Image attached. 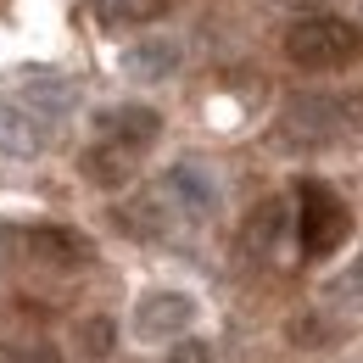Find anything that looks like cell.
Here are the masks:
<instances>
[{
  "mask_svg": "<svg viewBox=\"0 0 363 363\" xmlns=\"http://www.w3.org/2000/svg\"><path fill=\"white\" fill-rule=\"evenodd\" d=\"M23 252L40 257V263H50V269H84V263H90V240H84L79 229H56V224L28 229V235H23Z\"/></svg>",
  "mask_w": 363,
  "mask_h": 363,
  "instance_id": "cell-7",
  "label": "cell"
},
{
  "mask_svg": "<svg viewBox=\"0 0 363 363\" xmlns=\"http://www.w3.org/2000/svg\"><path fill=\"white\" fill-rule=\"evenodd\" d=\"M17 252H23V235H17V229H0V269H6Z\"/></svg>",
  "mask_w": 363,
  "mask_h": 363,
  "instance_id": "cell-19",
  "label": "cell"
},
{
  "mask_svg": "<svg viewBox=\"0 0 363 363\" xmlns=\"http://www.w3.org/2000/svg\"><path fill=\"white\" fill-rule=\"evenodd\" d=\"M363 50V34L347 23V17H296L285 28V56L308 73H324V67H347Z\"/></svg>",
  "mask_w": 363,
  "mask_h": 363,
  "instance_id": "cell-1",
  "label": "cell"
},
{
  "mask_svg": "<svg viewBox=\"0 0 363 363\" xmlns=\"http://www.w3.org/2000/svg\"><path fill=\"white\" fill-rule=\"evenodd\" d=\"M324 302L341 308V313H363V257H352L347 269L324 285Z\"/></svg>",
  "mask_w": 363,
  "mask_h": 363,
  "instance_id": "cell-14",
  "label": "cell"
},
{
  "mask_svg": "<svg viewBox=\"0 0 363 363\" xmlns=\"http://www.w3.org/2000/svg\"><path fill=\"white\" fill-rule=\"evenodd\" d=\"M174 0H95V11H101V23H151V17H162Z\"/></svg>",
  "mask_w": 363,
  "mask_h": 363,
  "instance_id": "cell-15",
  "label": "cell"
},
{
  "mask_svg": "<svg viewBox=\"0 0 363 363\" xmlns=\"http://www.w3.org/2000/svg\"><path fill=\"white\" fill-rule=\"evenodd\" d=\"M190 318H196V302L184 291H151V296H140V308H135V330L145 341H174V335L190 330Z\"/></svg>",
  "mask_w": 363,
  "mask_h": 363,
  "instance_id": "cell-5",
  "label": "cell"
},
{
  "mask_svg": "<svg viewBox=\"0 0 363 363\" xmlns=\"http://www.w3.org/2000/svg\"><path fill=\"white\" fill-rule=\"evenodd\" d=\"M279 235H285V201L269 196V201H257V207H252V218H246V229H240V246L263 257V252H274V240H279Z\"/></svg>",
  "mask_w": 363,
  "mask_h": 363,
  "instance_id": "cell-12",
  "label": "cell"
},
{
  "mask_svg": "<svg viewBox=\"0 0 363 363\" xmlns=\"http://www.w3.org/2000/svg\"><path fill=\"white\" fill-rule=\"evenodd\" d=\"M341 106H347V123H358V129H363V90L352 95V101H341Z\"/></svg>",
  "mask_w": 363,
  "mask_h": 363,
  "instance_id": "cell-20",
  "label": "cell"
},
{
  "mask_svg": "<svg viewBox=\"0 0 363 363\" xmlns=\"http://www.w3.org/2000/svg\"><path fill=\"white\" fill-rule=\"evenodd\" d=\"M157 135H162V118L151 106H106L101 112V140H118L129 151H145Z\"/></svg>",
  "mask_w": 363,
  "mask_h": 363,
  "instance_id": "cell-8",
  "label": "cell"
},
{
  "mask_svg": "<svg viewBox=\"0 0 363 363\" xmlns=\"http://www.w3.org/2000/svg\"><path fill=\"white\" fill-rule=\"evenodd\" d=\"M168 363H213V347H207V341H179V347L168 352Z\"/></svg>",
  "mask_w": 363,
  "mask_h": 363,
  "instance_id": "cell-18",
  "label": "cell"
},
{
  "mask_svg": "<svg viewBox=\"0 0 363 363\" xmlns=\"http://www.w3.org/2000/svg\"><path fill=\"white\" fill-rule=\"evenodd\" d=\"M174 67H179L174 40H140V45L123 50V73L140 79V84H162V79H174Z\"/></svg>",
  "mask_w": 363,
  "mask_h": 363,
  "instance_id": "cell-10",
  "label": "cell"
},
{
  "mask_svg": "<svg viewBox=\"0 0 363 363\" xmlns=\"http://www.w3.org/2000/svg\"><path fill=\"white\" fill-rule=\"evenodd\" d=\"M118 224L129 229V235L157 240V235H168V224H174V201H168V196H162V184H157V190L135 196L129 207H118Z\"/></svg>",
  "mask_w": 363,
  "mask_h": 363,
  "instance_id": "cell-11",
  "label": "cell"
},
{
  "mask_svg": "<svg viewBox=\"0 0 363 363\" xmlns=\"http://www.w3.org/2000/svg\"><path fill=\"white\" fill-rule=\"evenodd\" d=\"M6 363H62V347H50V341H11Z\"/></svg>",
  "mask_w": 363,
  "mask_h": 363,
  "instance_id": "cell-17",
  "label": "cell"
},
{
  "mask_svg": "<svg viewBox=\"0 0 363 363\" xmlns=\"http://www.w3.org/2000/svg\"><path fill=\"white\" fill-rule=\"evenodd\" d=\"M279 145L291 151H318V145H335L347 135V106L330 101V95H291L285 112H279Z\"/></svg>",
  "mask_w": 363,
  "mask_h": 363,
  "instance_id": "cell-2",
  "label": "cell"
},
{
  "mask_svg": "<svg viewBox=\"0 0 363 363\" xmlns=\"http://www.w3.org/2000/svg\"><path fill=\"white\" fill-rule=\"evenodd\" d=\"M112 347H118V324L112 318H84L79 324V352L84 358H106Z\"/></svg>",
  "mask_w": 363,
  "mask_h": 363,
  "instance_id": "cell-16",
  "label": "cell"
},
{
  "mask_svg": "<svg viewBox=\"0 0 363 363\" xmlns=\"http://www.w3.org/2000/svg\"><path fill=\"white\" fill-rule=\"evenodd\" d=\"M135 157H140V151H129V145L101 140V145L84 151V179L101 184V190H123V184L135 179Z\"/></svg>",
  "mask_w": 363,
  "mask_h": 363,
  "instance_id": "cell-9",
  "label": "cell"
},
{
  "mask_svg": "<svg viewBox=\"0 0 363 363\" xmlns=\"http://www.w3.org/2000/svg\"><path fill=\"white\" fill-rule=\"evenodd\" d=\"M23 101H28V106H34L40 118H50V123H56V118H67V112H73V101H79V90H73L67 79H28V90H23Z\"/></svg>",
  "mask_w": 363,
  "mask_h": 363,
  "instance_id": "cell-13",
  "label": "cell"
},
{
  "mask_svg": "<svg viewBox=\"0 0 363 363\" xmlns=\"http://www.w3.org/2000/svg\"><path fill=\"white\" fill-rule=\"evenodd\" d=\"M347 229H352L347 207H341V201H335L318 179H308L302 190H296V240H302V252H308V257L335 252V246L347 240Z\"/></svg>",
  "mask_w": 363,
  "mask_h": 363,
  "instance_id": "cell-3",
  "label": "cell"
},
{
  "mask_svg": "<svg viewBox=\"0 0 363 363\" xmlns=\"http://www.w3.org/2000/svg\"><path fill=\"white\" fill-rule=\"evenodd\" d=\"M162 196L174 201V213H179V218H196V224L218 213V184L207 179L196 162H174V168L162 174Z\"/></svg>",
  "mask_w": 363,
  "mask_h": 363,
  "instance_id": "cell-6",
  "label": "cell"
},
{
  "mask_svg": "<svg viewBox=\"0 0 363 363\" xmlns=\"http://www.w3.org/2000/svg\"><path fill=\"white\" fill-rule=\"evenodd\" d=\"M45 145H50V118H40L23 95H17V101H0V151H6V157H23V162H28V157H40Z\"/></svg>",
  "mask_w": 363,
  "mask_h": 363,
  "instance_id": "cell-4",
  "label": "cell"
}]
</instances>
